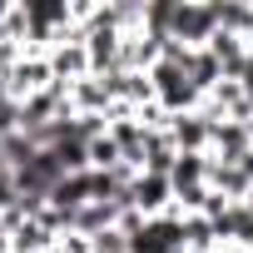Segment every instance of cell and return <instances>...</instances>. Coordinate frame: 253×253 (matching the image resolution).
Listing matches in <instances>:
<instances>
[{
    "mask_svg": "<svg viewBox=\"0 0 253 253\" xmlns=\"http://www.w3.org/2000/svg\"><path fill=\"white\" fill-rule=\"evenodd\" d=\"M124 204L139 209L144 218H164V213L174 209V184H169V174H134Z\"/></svg>",
    "mask_w": 253,
    "mask_h": 253,
    "instance_id": "cell-1",
    "label": "cell"
},
{
    "mask_svg": "<svg viewBox=\"0 0 253 253\" xmlns=\"http://www.w3.org/2000/svg\"><path fill=\"white\" fill-rule=\"evenodd\" d=\"M169 139L179 154H209L213 149V119L204 109H189V114H169Z\"/></svg>",
    "mask_w": 253,
    "mask_h": 253,
    "instance_id": "cell-2",
    "label": "cell"
},
{
    "mask_svg": "<svg viewBox=\"0 0 253 253\" xmlns=\"http://www.w3.org/2000/svg\"><path fill=\"white\" fill-rule=\"evenodd\" d=\"M248 134H253V119H248Z\"/></svg>",
    "mask_w": 253,
    "mask_h": 253,
    "instance_id": "cell-3",
    "label": "cell"
}]
</instances>
